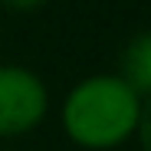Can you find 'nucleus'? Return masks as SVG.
Wrapping results in <instances>:
<instances>
[{
  "mask_svg": "<svg viewBox=\"0 0 151 151\" xmlns=\"http://www.w3.org/2000/svg\"><path fill=\"white\" fill-rule=\"evenodd\" d=\"M138 112V92L128 82L115 76H95L69 92L63 105V125L82 148H115L135 132Z\"/></svg>",
  "mask_w": 151,
  "mask_h": 151,
  "instance_id": "obj_1",
  "label": "nucleus"
},
{
  "mask_svg": "<svg viewBox=\"0 0 151 151\" xmlns=\"http://www.w3.org/2000/svg\"><path fill=\"white\" fill-rule=\"evenodd\" d=\"M46 115V89L30 69L0 66V135L30 132Z\"/></svg>",
  "mask_w": 151,
  "mask_h": 151,
  "instance_id": "obj_2",
  "label": "nucleus"
},
{
  "mask_svg": "<svg viewBox=\"0 0 151 151\" xmlns=\"http://www.w3.org/2000/svg\"><path fill=\"white\" fill-rule=\"evenodd\" d=\"M122 72V82H128L135 92H151V33H141L125 46Z\"/></svg>",
  "mask_w": 151,
  "mask_h": 151,
  "instance_id": "obj_3",
  "label": "nucleus"
},
{
  "mask_svg": "<svg viewBox=\"0 0 151 151\" xmlns=\"http://www.w3.org/2000/svg\"><path fill=\"white\" fill-rule=\"evenodd\" d=\"M135 132H138V138H141V148L145 151H151V99L141 105V112H138V125H135Z\"/></svg>",
  "mask_w": 151,
  "mask_h": 151,
  "instance_id": "obj_4",
  "label": "nucleus"
},
{
  "mask_svg": "<svg viewBox=\"0 0 151 151\" xmlns=\"http://www.w3.org/2000/svg\"><path fill=\"white\" fill-rule=\"evenodd\" d=\"M4 7H10V10H36L40 4H46V0H0Z\"/></svg>",
  "mask_w": 151,
  "mask_h": 151,
  "instance_id": "obj_5",
  "label": "nucleus"
}]
</instances>
